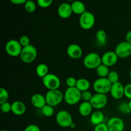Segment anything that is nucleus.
<instances>
[{
  "mask_svg": "<svg viewBox=\"0 0 131 131\" xmlns=\"http://www.w3.org/2000/svg\"><path fill=\"white\" fill-rule=\"evenodd\" d=\"M81 99V92L76 87L67 88L64 93V101L67 104L70 106L77 104Z\"/></svg>",
  "mask_w": 131,
  "mask_h": 131,
  "instance_id": "f257e3e1",
  "label": "nucleus"
},
{
  "mask_svg": "<svg viewBox=\"0 0 131 131\" xmlns=\"http://www.w3.org/2000/svg\"><path fill=\"white\" fill-rule=\"evenodd\" d=\"M37 49L33 45L30 44L29 46L23 48L20 58L23 62L25 63H31L36 60L37 57Z\"/></svg>",
  "mask_w": 131,
  "mask_h": 131,
  "instance_id": "f03ea898",
  "label": "nucleus"
},
{
  "mask_svg": "<svg viewBox=\"0 0 131 131\" xmlns=\"http://www.w3.org/2000/svg\"><path fill=\"white\" fill-rule=\"evenodd\" d=\"M112 83L107 78H99L96 79L93 84V88L97 93L107 94L110 93Z\"/></svg>",
  "mask_w": 131,
  "mask_h": 131,
  "instance_id": "7ed1b4c3",
  "label": "nucleus"
},
{
  "mask_svg": "<svg viewBox=\"0 0 131 131\" xmlns=\"http://www.w3.org/2000/svg\"><path fill=\"white\" fill-rule=\"evenodd\" d=\"M47 104L54 107L62 102L64 100V93L60 90H48L45 95Z\"/></svg>",
  "mask_w": 131,
  "mask_h": 131,
  "instance_id": "20e7f679",
  "label": "nucleus"
},
{
  "mask_svg": "<svg viewBox=\"0 0 131 131\" xmlns=\"http://www.w3.org/2000/svg\"><path fill=\"white\" fill-rule=\"evenodd\" d=\"M101 64V56L96 52H90L83 59V65L88 69H96Z\"/></svg>",
  "mask_w": 131,
  "mask_h": 131,
  "instance_id": "39448f33",
  "label": "nucleus"
},
{
  "mask_svg": "<svg viewBox=\"0 0 131 131\" xmlns=\"http://www.w3.org/2000/svg\"><path fill=\"white\" fill-rule=\"evenodd\" d=\"M79 26L84 30L92 29L95 23V17L92 12L86 11L80 15L79 19Z\"/></svg>",
  "mask_w": 131,
  "mask_h": 131,
  "instance_id": "423d86ee",
  "label": "nucleus"
},
{
  "mask_svg": "<svg viewBox=\"0 0 131 131\" xmlns=\"http://www.w3.org/2000/svg\"><path fill=\"white\" fill-rule=\"evenodd\" d=\"M42 83L45 88L48 90H58L61 85V81L58 76L54 74H49L46 75L42 79Z\"/></svg>",
  "mask_w": 131,
  "mask_h": 131,
  "instance_id": "0eeeda50",
  "label": "nucleus"
},
{
  "mask_svg": "<svg viewBox=\"0 0 131 131\" xmlns=\"http://www.w3.org/2000/svg\"><path fill=\"white\" fill-rule=\"evenodd\" d=\"M23 48L19 41L15 39L10 40L5 45V51L6 53L12 57L20 56Z\"/></svg>",
  "mask_w": 131,
  "mask_h": 131,
  "instance_id": "6e6552de",
  "label": "nucleus"
},
{
  "mask_svg": "<svg viewBox=\"0 0 131 131\" xmlns=\"http://www.w3.org/2000/svg\"><path fill=\"white\" fill-rule=\"evenodd\" d=\"M56 121L58 125L62 128L70 127L73 123L72 116L69 111L61 110L58 111L56 116Z\"/></svg>",
  "mask_w": 131,
  "mask_h": 131,
  "instance_id": "1a4fd4ad",
  "label": "nucleus"
},
{
  "mask_svg": "<svg viewBox=\"0 0 131 131\" xmlns=\"http://www.w3.org/2000/svg\"><path fill=\"white\" fill-rule=\"evenodd\" d=\"M107 102L108 99L106 94L97 93L93 95L92 99L90 101L93 108L97 110H100L106 107Z\"/></svg>",
  "mask_w": 131,
  "mask_h": 131,
  "instance_id": "9d476101",
  "label": "nucleus"
},
{
  "mask_svg": "<svg viewBox=\"0 0 131 131\" xmlns=\"http://www.w3.org/2000/svg\"><path fill=\"white\" fill-rule=\"evenodd\" d=\"M115 52L118 57L120 58H126L131 56V44L126 41L120 42L115 47Z\"/></svg>",
  "mask_w": 131,
  "mask_h": 131,
  "instance_id": "9b49d317",
  "label": "nucleus"
},
{
  "mask_svg": "<svg viewBox=\"0 0 131 131\" xmlns=\"http://www.w3.org/2000/svg\"><path fill=\"white\" fill-rule=\"evenodd\" d=\"M107 125L109 131H124L125 129V123L124 120L116 116L109 119Z\"/></svg>",
  "mask_w": 131,
  "mask_h": 131,
  "instance_id": "f8f14e48",
  "label": "nucleus"
},
{
  "mask_svg": "<svg viewBox=\"0 0 131 131\" xmlns=\"http://www.w3.org/2000/svg\"><path fill=\"white\" fill-rule=\"evenodd\" d=\"M102 63L108 67L114 66L118 60V57L115 51H109L104 52L101 56Z\"/></svg>",
  "mask_w": 131,
  "mask_h": 131,
  "instance_id": "ddd939ff",
  "label": "nucleus"
},
{
  "mask_svg": "<svg viewBox=\"0 0 131 131\" xmlns=\"http://www.w3.org/2000/svg\"><path fill=\"white\" fill-rule=\"evenodd\" d=\"M124 86H125L123 85L120 81L112 84L110 92L111 97L116 100L122 99L123 97H124Z\"/></svg>",
  "mask_w": 131,
  "mask_h": 131,
  "instance_id": "4468645a",
  "label": "nucleus"
},
{
  "mask_svg": "<svg viewBox=\"0 0 131 131\" xmlns=\"http://www.w3.org/2000/svg\"><path fill=\"white\" fill-rule=\"evenodd\" d=\"M67 53L70 58L77 60L83 56V49L78 44L71 43L67 48Z\"/></svg>",
  "mask_w": 131,
  "mask_h": 131,
  "instance_id": "2eb2a0df",
  "label": "nucleus"
},
{
  "mask_svg": "<svg viewBox=\"0 0 131 131\" xmlns=\"http://www.w3.org/2000/svg\"><path fill=\"white\" fill-rule=\"evenodd\" d=\"M73 14L71 5L68 3L60 4L58 8V14L62 19H68Z\"/></svg>",
  "mask_w": 131,
  "mask_h": 131,
  "instance_id": "dca6fc26",
  "label": "nucleus"
},
{
  "mask_svg": "<svg viewBox=\"0 0 131 131\" xmlns=\"http://www.w3.org/2000/svg\"><path fill=\"white\" fill-rule=\"evenodd\" d=\"M31 103L34 107L40 110L47 104L46 97L40 93H35L31 97Z\"/></svg>",
  "mask_w": 131,
  "mask_h": 131,
  "instance_id": "f3484780",
  "label": "nucleus"
},
{
  "mask_svg": "<svg viewBox=\"0 0 131 131\" xmlns=\"http://www.w3.org/2000/svg\"><path fill=\"white\" fill-rule=\"evenodd\" d=\"M26 111V104L20 101H14L12 103V113L17 116L23 115Z\"/></svg>",
  "mask_w": 131,
  "mask_h": 131,
  "instance_id": "a211bd4d",
  "label": "nucleus"
},
{
  "mask_svg": "<svg viewBox=\"0 0 131 131\" xmlns=\"http://www.w3.org/2000/svg\"><path fill=\"white\" fill-rule=\"evenodd\" d=\"M92 104L90 102H82L78 107L79 113L83 116H88L92 115Z\"/></svg>",
  "mask_w": 131,
  "mask_h": 131,
  "instance_id": "6ab92c4d",
  "label": "nucleus"
},
{
  "mask_svg": "<svg viewBox=\"0 0 131 131\" xmlns=\"http://www.w3.org/2000/svg\"><path fill=\"white\" fill-rule=\"evenodd\" d=\"M105 116L103 113L100 110H97L92 113L90 116V122L93 125L96 126L97 125L102 124L104 121Z\"/></svg>",
  "mask_w": 131,
  "mask_h": 131,
  "instance_id": "aec40b11",
  "label": "nucleus"
},
{
  "mask_svg": "<svg viewBox=\"0 0 131 131\" xmlns=\"http://www.w3.org/2000/svg\"><path fill=\"white\" fill-rule=\"evenodd\" d=\"M70 5H71L73 13L77 14V15H81L86 11L85 5L82 1H79V0H75V1H72Z\"/></svg>",
  "mask_w": 131,
  "mask_h": 131,
  "instance_id": "412c9836",
  "label": "nucleus"
},
{
  "mask_svg": "<svg viewBox=\"0 0 131 131\" xmlns=\"http://www.w3.org/2000/svg\"><path fill=\"white\" fill-rule=\"evenodd\" d=\"M76 87L80 92H83L84 91L89 90L90 88V83L89 80L85 78H80L77 81Z\"/></svg>",
  "mask_w": 131,
  "mask_h": 131,
  "instance_id": "4be33fe9",
  "label": "nucleus"
},
{
  "mask_svg": "<svg viewBox=\"0 0 131 131\" xmlns=\"http://www.w3.org/2000/svg\"><path fill=\"white\" fill-rule=\"evenodd\" d=\"M36 74L40 78H43L49 74V68L46 64L40 63L36 67Z\"/></svg>",
  "mask_w": 131,
  "mask_h": 131,
  "instance_id": "5701e85b",
  "label": "nucleus"
},
{
  "mask_svg": "<svg viewBox=\"0 0 131 131\" xmlns=\"http://www.w3.org/2000/svg\"><path fill=\"white\" fill-rule=\"evenodd\" d=\"M95 38L99 44L104 46L107 42V33L104 29H99L96 33Z\"/></svg>",
  "mask_w": 131,
  "mask_h": 131,
  "instance_id": "b1692460",
  "label": "nucleus"
},
{
  "mask_svg": "<svg viewBox=\"0 0 131 131\" xmlns=\"http://www.w3.org/2000/svg\"><path fill=\"white\" fill-rule=\"evenodd\" d=\"M95 70L96 73L99 76V78H107L110 72L108 67L102 63L100 66H99Z\"/></svg>",
  "mask_w": 131,
  "mask_h": 131,
  "instance_id": "393cba45",
  "label": "nucleus"
},
{
  "mask_svg": "<svg viewBox=\"0 0 131 131\" xmlns=\"http://www.w3.org/2000/svg\"><path fill=\"white\" fill-rule=\"evenodd\" d=\"M41 111H42V113L43 114V116H46V117L52 116L54 113V107L50 105L47 104L41 109Z\"/></svg>",
  "mask_w": 131,
  "mask_h": 131,
  "instance_id": "a878e982",
  "label": "nucleus"
},
{
  "mask_svg": "<svg viewBox=\"0 0 131 131\" xmlns=\"http://www.w3.org/2000/svg\"><path fill=\"white\" fill-rule=\"evenodd\" d=\"M24 9L28 13H33L37 9V5L32 0H28L24 3Z\"/></svg>",
  "mask_w": 131,
  "mask_h": 131,
  "instance_id": "bb28decb",
  "label": "nucleus"
},
{
  "mask_svg": "<svg viewBox=\"0 0 131 131\" xmlns=\"http://www.w3.org/2000/svg\"><path fill=\"white\" fill-rule=\"evenodd\" d=\"M118 108L119 111L122 114H129L131 113V110L129 107L128 102H122L118 105Z\"/></svg>",
  "mask_w": 131,
  "mask_h": 131,
  "instance_id": "cd10ccee",
  "label": "nucleus"
},
{
  "mask_svg": "<svg viewBox=\"0 0 131 131\" xmlns=\"http://www.w3.org/2000/svg\"><path fill=\"white\" fill-rule=\"evenodd\" d=\"M107 78L112 84H114L119 81V74H118L117 72L112 70L110 72Z\"/></svg>",
  "mask_w": 131,
  "mask_h": 131,
  "instance_id": "c85d7f7f",
  "label": "nucleus"
},
{
  "mask_svg": "<svg viewBox=\"0 0 131 131\" xmlns=\"http://www.w3.org/2000/svg\"><path fill=\"white\" fill-rule=\"evenodd\" d=\"M9 98V93L5 88H0V104L4 102H8Z\"/></svg>",
  "mask_w": 131,
  "mask_h": 131,
  "instance_id": "c756f323",
  "label": "nucleus"
},
{
  "mask_svg": "<svg viewBox=\"0 0 131 131\" xmlns=\"http://www.w3.org/2000/svg\"><path fill=\"white\" fill-rule=\"evenodd\" d=\"M0 109L3 113H8L10 111L12 112V104L9 102H4L0 104Z\"/></svg>",
  "mask_w": 131,
  "mask_h": 131,
  "instance_id": "7c9ffc66",
  "label": "nucleus"
},
{
  "mask_svg": "<svg viewBox=\"0 0 131 131\" xmlns=\"http://www.w3.org/2000/svg\"><path fill=\"white\" fill-rule=\"evenodd\" d=\"M53 0H37V3L38 6L43 8H48L52 4Z\"/></svg>",
  "mask_w": 131,
  "mask_h": 131,
  "instance_id": "2f4dec72",
  "label": "nucleus"
},
{
  "mask_svg": "<svg viewBox=\"0 0 131 131\" xmlns=\"http://www.w3.org/2000/svg\"><path fill=\"white\" fill-rule=\"evenodd\" d=\"M93 95H92V92H90L89 90L81 92V99L84 102H90L92 99Z\"/></svg>",
  "mask_w": 131,
  "mask_h": 131,
  "instance_id": "473e14b6",
  "label": "nucleus"
},
{
  "mask_svg": "<svg viewBox=\"0 0 131 131\" xmlns=\"http://www.w3.org/2000/svg\"><path fill=\"white\" fill-rule=\"evenodd\" d=\"M77 81H78V79H76L74 77H69L68 78H67L65 83H66L68 88H72V87L76 86Z\"/></svg>",
  "mask_w": 131,
  "mask_h": 131,
  "instance_id": "72a5a7b5",
  "label": "nucleus"
},
{
  "mask_svg": "<svg viewBox=\"0 0 131 131\" xmlns=\"http://www.w3.org/2000/svg\"><path fill=\"white\" fill-rule=\"evenodd\" d=\"M20 45L23 46V47H26V46L30 45V39L29 37L26 35H23L20 37L19 40Z\"/></svg>",
  "mask_w": 131,
  "mask_h": 131,
  "instance_id": "f704fd0d",
  "label": "nucleus"
},
{
  "mask_svg": "<svg viewBox=\"0 0 131 131\" xmlns=\"http://www.w3.org/2000/svg\"><path fill=\"white\" fill-rule=\"evenodd\" d=\"M124 96L131 100V83H129L124 86Z\"/></svg>",
  "mask_w": 131,
  "mask_h": 131,
  "instance_id": "c9c22d12",
  "label": "nucleus"
},
{
  "mask_svg": "<svg viewBox=\"0 0 131 131\" xmlns=\"http://www.w3.org/2000/svg\"><path fill=\"white\" fill-rule=\"evenodd\" d=\"M93 131H109L108 127H107V124L102 123V124L95 126Z\"/></svg>",
  "mask_w": 131,
  "mask_h": 131,
  "instance_id": "e433bc0d",
  "label": "nucleus"
},
{
  "mask_svg": "<svg viewBox=\"0 0 131 131\" xmlns=\"http://www.w3.org/2000/svg\"><path fill=\"white\" fill-rule=\"evenodd\" d=\"M24 131H41L38 125L35 124H31L28 125L24 129Z\"/></svg>",
  "mask_w": 131,
  "mask_h": 131,
  "instance_id": "4c0bfd02",
  "label": "nucleus"
},
{
  "mask_svg": "<svg viewBox=\"0 0 131 131\" xmlns=\"http://www.w3.org/2000/svg\"><path fill=\"white\" fill-rule=\"evenodd\" d=\"M28 0H10V2L14 5H24Z\"/></svg>",
  "mask_w": 131,
  "mask_h": 131,
  "instance_id": "58836bf2",
  "label": "nucleus"
},
{
  "mask_svg": "<svg viewBox=\"0 0 131 131\" xmlns=\"http://www.w3.org/2000/svg\"><path fill=\"white\" fill-rule=\"evenodd\" d=\"M125 41L131 44V30L129 31L125 35Z\"/></svg>",
  "mask_w": 131,
  "mask_h": 131,
  "instance_id": "ea45409f",
  "label": "nucleus"
},
{
  "mask_svg": "<svg viewBox=\"0 0 131 131\" xmlns=\"http://www.w3.org/2000/svg\"><path fill=\"white\" fill-rule=\"evenodd\" d=\"M75 127V124L74 122H73L72 124H71V125H70V128H71V129H74V128Z\"/></svg>",
  "mask_w": 131,
  "mask_h": 131,
  "instance_id": "a19ab883",
  "label": "nucleus"
},
{
  "mask_svg": "<svg viewBox=\"0 0 131 131\" xmlns=\"http://www.w3.org/2000/svg\"><path fill=\"white\" fill-rule=\"evenodd\" d=\"M128 104H129V106L130 107V110H131V100H129V101L128 102Z\"/></svg>",
  "mask_w": 131,
  "mask_h": 131,
  "instance_id": "79ce46f5",
  "label": "nucleus"
},
{
  "mask_svg": "<svg viewBox=\"0 0 131 131\" xmlns=\"http://www.w3.org/2000/svg\"><path fill=\"white\" fill-rule=\"evenodd\" d=\"M129 77H130V79H131V69H130V71H129Z\"/></svg>",
  "mask_w": 131,
  "mask_h": 131,
  "instance_id": "37998d69",
  "label": "nucleus"
},
{
  "mask_svg": "<svg viewBox=\"0 0 131 131\" xmlns=\"http://www.w3.org/2000/svg\"><path fill=\"white\" fill-rule=\"evenodd\" d=\"M65 1H75V0H65Z\"/></svg>",
  "mask_w": 131,
  "mask_h": 131,
  "instance_id": "c03bdc74",
  "label": "nucleus"
},
{
  "mask_svg": "<svg viewBox=\"0 0 131 131\" xmlns=\"http://www.w3.org/2000/svg\"><path fill=\"white\" fill-rule=\"evenodd\" d=\"M1 131H8V130H5V129H2V130H1Z\"/></svg>",
  "mask_w": 131,
  "mask_h": 131,
  "instance_id": "a18cd8bd",
  "label": "nucleus"
}]
</instances>
